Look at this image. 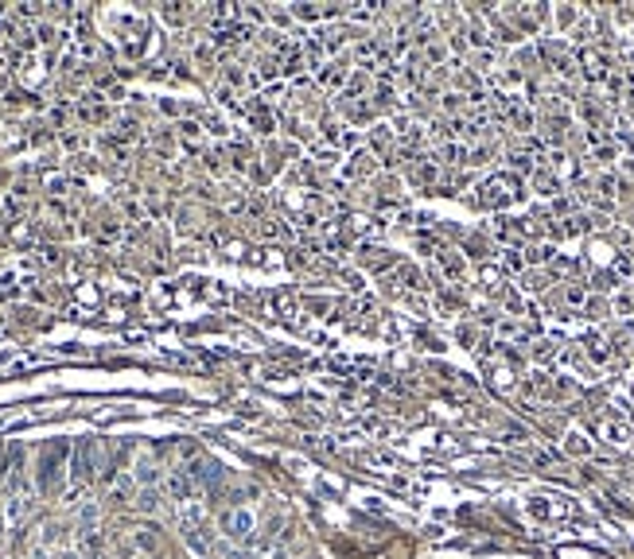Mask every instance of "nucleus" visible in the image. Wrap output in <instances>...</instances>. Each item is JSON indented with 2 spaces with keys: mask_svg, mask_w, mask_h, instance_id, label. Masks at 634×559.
I'll return each instance as SVG.
<instances>
[{
  "mask_svg": "<svg viewBox=\"0 0 634 559\" xmlns=\"http://www.w3.org/2000/svg\"><path fill=\"white\" fill-rule=\"evenodd\" d=\"M525 190H522V179L514 171H502V175H490L483 186H479V206L486 210H502V206H514L522 202Z\"/></svg>",
  "mask_w": 634,
  "mask_h": 559,
  "instance_id": "1",
  "label": "nucleus"
},
{
  "mask_svg": "<svg viewBox=\"0 0 634 559\" xmlns=\"http://www.w3.org/2000/svg\"><path fill=\"white\" fill-rule=\"evenodd\" d=\"M70 454L67 443H51L40 459V490L43 493H55L62 486V459Z\"/></svg>",
  "mask_w": 634,
  "mask_h": 559,
  "instance_id": "2",
  "label": "nucleus"
},
{
  "mask_svg": "<svg viewBox=\"0 0 634 559\" xmlns=\"http://www.w3.org/2000/svg\"><path fill=\"white\" fill-rule=\"evenodd\" d=\"M94 470H98V447L94 443H78L74 451H70V478L74 481H89L94 478Z\"/></svg>",
  "mask_w": 634,
  "mask_h": 559,
  "instance_id": "3",
  "label": "nucleus"
},
{
  "mask_svg": "<svg viewBox=\"0 0 634 559\" xmlns=\"http://www.w3.org/2000/svg\"><path fill=\"white\" fill-rule=\"evenodd\" d=\"M222 532H226L230 540H249L253 536V513L249 509H230L226 517H222Z\"/></svg>",
  "mask_w": 634,
  "mask_h": 559,
  "instance_id": "4",
  "label": "nucleus"
},
{
  "mask_svg": "<svg viewBox=\"0 0 634 559\" xmlns=\"http://www.w3.org/2000/svg\"><path fill=\"white\" fill-rule=\"evenodd\" d=\"M187 474H191V481H195V486H210V490L222 481V466L214 459H195L187 466Z\"/></svg>",
  "mask_w": 634,
  "mask_h": 559,
  "instance_id": "5",
  "label": "nucleus"
},
{
  "mask_svg": "<svg viewBox=\"0 0 634 559\" xmlns=\"http://www.w3.org/2000/svg\"><path fill=\"white\" fill-rule=\"evenodd\" d=\"M580 62H584V74H588L592 82H607V78H611V70H607V59L599 55V51H584V55H580Z\"/></svg>",
  "mask_w": 634,
  "mask_h": 559,
  "instance_id": "6",
  "label": "nucleus"
},
{
  "mask_svg": "<svg viewBox=\"0 0 634 559\" xmlns=\"http://www.w3.org/2000/svg\"><path fill=\"white\" fill-rule=\"evenodd\" d=\"M599 432H603V439L615 443V447H626V443H631V427H626L623 420H615V416H607Z\"/></svg>",
  "mask_w": 634,
  "mask_h": 559,
  "instance_id": "7",
  "label": "nucleus"
},
{
  "mask_svg": "<svg viewBox=\"0 0 634 559\" xmlns=\"http://www.w3.org/2000/svg\"><path fill=\"white\" fill-rule=\"evenodd\" d=\"M168 493H171L175 501H187L191 493H195V481H191V474H187V470H175V474H171V478H168Z\"/></svg>",
  "mask_w": 634,
  "mask_h": 559,
  "instance_id": "8",
  "label": "nucleus"
},
{
  "mask_svg": "<svg viewBox=\"0 0 634 559\" xmlns=\"http://www.w3.org/2000/svg\"><path fill=\"white\" fill-rule=\"evenodd\" d=\"M350 74V66H347V59H335V62H327V66L319 70V78H323V86H343V78Z\"/></svg>",
  "mask_w": 634,
  "mask_h": 559,
  "instance_id": "9",
  "label": "nucleus"
},
{
  "mask_svg": "<svg viewBox=\"0 0 634 559\" xmlns=\"http://www.w3.org/2000/svg\"><path fill=\"white\" fill-rule=\"evenodd\" d=\"M584 350H588V357H592L595 365H603V362H607V353H611L599 334H588V338H584Z\"/></svg>",
  "mask_w": 634,
  "mask_h": 559,
  "instance_id": "10",
  "label": "nucleus"
},
{
  "mask_svg": "<svg viewBox=\"0 0 634 559\" xmlns=\"http://www.w3.org/2000/svg\"><path fill=\"white\" fill-rule=\"evenodd\" d=\"M370 171H374V163H370V152H354V156H350V163H347V175H362L366 179Z\"/></svg>",
  "mask_w": 634,
  "mask_h": 559,
  "instance_id": "11",
  "label": "nucleus"
},
{
  "mask_svg": "<svg viewBox=\"0 0 634 559\" xmlns=\"http://www.w3.org/2000/svg\"><path fill=\"white\" fill-rule=\"evenodd\" d=\"M533 183H537V190H541V195H556V190H560L556 175H553V171H541V167L533 171Z\"/></svg>",
  "mask_w": 634,
  "mask_h": 559,
  "instance_id": "12",
  "label": "nucleus"
},
{
  "mask_svg": "<svg viewBox=\"0 0 634 559\" xmlns=\"http://www.w3.org/2000/svg\"><path fill=\"white\" fill-rule=\"evenodd\" d=\"M413 183H436V163H432V159L416 163L413 167Z\"/></svg>",
  "mask_w": 634,
  "mask_h": 559,
  "instance_id": "13",
  "label": "nucleus"
},
{
  "mask_svg": "<svg viewBox=\"0 0 634 559\" xmlns=\"http://www.w3.org/2000/svg\"><path fill=\"white\" fill-rule=\"evenodd\" d=\"M436 256H440V265H444V272H447V276H459V272H463V256H452L447 249H440Z\"/></svg>",
  "mask_w": 634,
  "mask_h": 559,
  "instance_id": "14",
  "label": "nucleus"
},
{
  "mask_svg": "<svg viewBox=\"0 0 634 559\" xmlns=\"http://www.w3.org/2000/svg\"><path fill=\"white\" fill-rule=\"evenodd\" d=\"M132 474H137L140 486H152V481H156V466H152V462H137V470H132Z\"/></svg>",
  "mask_w": 634,
  "mask_h": 559,
  "instance_id": "15",
  "label": "nucleus"
},
{
  "mask_svg": "<svg viewBox=\"0 0 634 559\" xmlns=\"http://www.w3.org/2000/svg\"><path fill=\"white\" fill-rule=\"evenodd\" d=\"M444 163H467V148L463 144H447L444 148Z\"/></svg>",
  "mask_w": 634,
  "mask_h": 559,
  "instance_id": "16",
  "label": "nucleus"
},
{
  "mask_svg": "<svg viewBox=\"0 0 634 559\" xmlns=\"http://www.w3.org/2000/svg\"><path fill=\"white\" fill-rule=\"evenodd\" d=\"M565 447H568V451H572V454H588V451H592V443H588L584 435H576V432L568 435V443H565Z\"/></svg>",
  "mask_w": 634,
  "mask_h": 559,
  "instance_id": "17",
  "label": "nucleus"
},
{
  "mask_svg": "<svg viewBox=\"0 0 634 559\" xmlns=\"http://www.w3.org/2000/svg\"><path fill=\"white\" fill-rule=\"evenodd\" d=\"M565 299H568V303H572V307H584V303H588V292H584V287H580V284H568Z\"/></svg>",
  "mask_w": 634,
  "mask_h": 559,
  "instance_id": "18",
  "label": "nucleus"
},
{
  "mask_svg": "<svg viewBox=\"0 0 634 559\" xmlns=\"http://www.w3.org/2000/svg\"><path fill=\"white\" fill-rule=\"evenodd\" d=\"M506 268H510V272H522V268H525L522 249H506Z\"/></svg>",
  "mask_w": 634,
  "mask_h": 559,
  "instance_id": "19",
  "label": "nucleus"
},
{
  "mask_svg": "<svg viewBox=\"0 0 634 559\" xmlns=\"http://www.w3.org/2000/svg\"><path fill=\"white\" fill-rule=\"evenodd\" d=\"M389 132H393L389 125H377V128H374V136H370V144H374V148H386V144H389Z\"/></svg>",
  "mask_w": 634,
  "mask_h": 559,
  "instance_id": "20",
  "label": "nucleus"
},
{
  "mask_svg": "<svg viewBox=\"0 0 634 559\" xmlns=\"http://www.w3.org/2000/svg\"><path fill=\"white\" fill-rule=\"evenodd\" d=\"M592 159H599V163H611V159H615V148L599 144V148H595V152H592Z\"/></svg>",
  "mask_w": 634,
  "mask_h": 559,
  "instance_id": "21",
  "label": "nucleus"
},
{
  "mask_svg": "<svg viewBox=\"0 0 634 559\" xmlns=\"http://www.w3.org/2000/svg\"><path fill=\"white\" fill-rule=\"evenodd\" d=\"M137 544H140V548H144V551H152V548H156V536H152V529L137 532Z\"/></svg>",
  "mask_w": 634,
  "mask_h": 559,
  "instance_id": "22",
  "label": "nucleus"
},
{
  "mask_svg": "<svg viewBox=\"0 0 634 559\" xmlns=\"http://www.w3.org/2000/svg\"><path fill=\"white\" fill-rule=\"evenodd\" d=\"M525 287H529V292H545V276H525Z\"/></svg>",
  "mask_w": 634,
  "mask_h": 559,
  "instance_id": "23",
  "label": "nucleus"
},
{
  "mask_svg": "<svg viewBox=\"0 0 634 559\" xmlns=\"http://www.w3.org/2000/svg\"><path fill=\"white\" fill-rule=\"evenodd\" d=\"M615 307H619V314H631L634 311V299H631V295H619V299H615Z\"/></svg>",
  "mask_w": 634,
  "mask_h": 559,
  "instance_id": "24",
  "label": "nucleus"
},
{
  "mask_svg": "<svg viewBox=\"0 0 634 559\" xmlns=\"http://www.w3.org/2000/svg\"><path fill=\"white\" fill-rule=\"evenodd\" d=\"M572 210V198H556L553 202V214H568Z\"/></svg>",
  "mask_w": 634,
  "mask_h": 559,
  "instance_id": "25",
  "label": "nucleus"
},
{
  "mask_svg": "<svg viewBox=\"0 0 634 559\" xmlns=\"http://www.w3.org/2000/svg\"><path fill=\"white\" fill-rule=\"evenodd\" d=\"M599 190H603V195H615V175H603V179H599Z\"/></svg>",
  "mask_w": 634,
  "mask_h": 559,
  "instance_id": "26",
  "label": "nucleus"
},
{
  "mask_svg": "<svg viewBox=\"0 0 634 559\" xmlns=\"http://www.w3.org/2000/svg\"><path fill=\"white\" fill-rule=\"evenodd\" d=\"M537 357H553V342H537Z\"/></svg>",
  "mask_w": 634,
  "mask_h": 559,
  "instance_id": "27",
  "label": "nucleus"
},
{
  "mask_svg": "<svg viewBox=\"0 0 634 559\" xmlns=\"http://www.w3.org/2000/svg\"><path fill=\"white\" fill-rule=\"evenodd\" d=\"M444 105H447V109H463V98H459V94H447Z\"/></svg>",
  "mask_w": 634,
  "mask_h": 559,
  "instance_id": "28",
  "label": "nucleus"
},
{
  "mask_svg": "<svg viewBox=\"0 0 634 559\" xmlns=\"http://www.w3.org/2000/svg\"><path fill=\"white\" fill-rule=\"evenodd\" d=\"M631 416H634V412H631Z\"/></svg>",
  "mask_w": 634,
  "mask_h": 559,
  "instance_id": "29",
  "label": "nucleus"
}]
</instances>
